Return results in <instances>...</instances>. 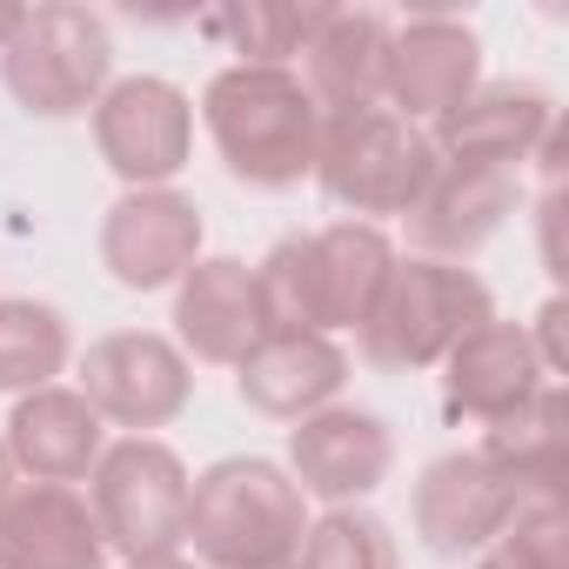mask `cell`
Listing matches in <instances>:
<instances>
[{
	"label": "cell",
	"instance_id": "obj_25",
	"mask_svg": "<svg viewBox=\"0 0 569 569\" xmlns=\"http://www.w3.org/2000/svg\"><path fill=\"white\" fill-rule=\"evenodd\" d=\"M322 14H329V8H228V14H214L208 28L234 41L241 68H281L289 54L309 48V34L322 28Z\"/></svg>",
	"mask_w": 569,
	"mask_h": 569
},
{
	"label": "cell",
	"instance_id": "obj_7",
	"mask_svg": "<svg viewBox=\"0 0 569 569\" xmlns=\"http://www.w3.org/2000/svg\"><path fill=\"white\" fill-rule=\"evenodd\" d=\"M88 509L101 522V542H114L128 562L174 556V542L188 536V469L168 442L128 436V442L101 449Z\"/></svg>",
	"mask_w": 569,
	"mask_h": 569
},
{
	"label": "cell",
	"instance_id": "obj_20",
	"mask_svg": "<svg viewBox=\"0 0 569 569\" xmlns=\"http://www.w3.org/2000/svg\"><path fill=\"white\" fill-rule=\"evenodd\" d=\"M549 128H556L549 94L502 81V88L469 94L456 114H442L429 141H436L442 161H482V168H509V174H516V161H522L536 141H549Z\"/></svg>",
	"mask_w": 569,
	"mask_h": 569
},
{
	"label": "cell",
	"instance_id": "obj_23",
	"mask_svg": "<svg viewBox=\"0 0 569 569\" xmlns=\"http://www.w3.org/2000/svg\"><path fill=\"white\" fill-rule=\"evenodd\" d=\"M68 369V322L48 302H0V389L34 396Z\"/></svg>",
	"mask_w": 569,
	"mask_h": 569
},
{
	"label": "cell",
	"instance_id": "obj_14",
	"mask_svg": "<svg viewBox=\"0 0 569 569\" xmlns=\"http://www.w3.org/2000/svg\"><path fill=\"white\" fill-rule=\"evenodd\" d=\"M108 542L88 496L61 482H28L0 502V569H101Z\"/></svg>",
	"mask_w": 569,
	"mask_h": 569
},
{
	"label": "cell",
	"instance_id": "obj_8",
	"mask_svg": "<svg viewBox=\"0 0 569 569\" xmlns=\"http://www.w3.org/2000/svg\"><path fill=\"white\" fill-rule=\"evenodd\" d=\"M94 148L101 161L134 181V188H161L188 168L194 148V108L174 81L161 74H128L94 101Z\"/></svg>",
	"mask_w": 569,
	"mask_h": 569
},
{
	"label": "cell",
	"instance_id": "obj_27",
	"mask_svg": "<svg viewBox=\"0 0 569 569\" xmlns=\"http://www.w3.org/2000/svg\"><path fill=\"white\" fill-rule=\"evenodd\" d=\"M128 569H194V562H181V556H134Z\"/></svg>",
	"mask_w": 569,
	"mask_h": 569
},
{
	"label": "cell",
	"instance_id": "obj_21",
	"mask_svg": "<svg viewBox=\"0 0 569 569\" xmlns=\"http://www.w3.org/2000/svg\"><path fill=\"white\" fill-rule=\"evenodd\" d=\"M101 416L88 409L81 389H34L14 402V422H8V456L14 469H28L34 482H81L94 462H101Z\"/></svg>",
	"mask_w": 569,
	"mask_h": 569
},
{
	"label": "cell",
	"instance_id": "obj_12",
	"mask_svg": "<svg viewBox=\"0 0 569 569\" xmlns=\"http://www.w3.org/2000/svg\"><path fill=\"white\" fill-rule=\"evenodd\" d=\"M482 81V48L462 21L449 14H416L396 41H389V101L402 121H442L456 114Z\"/></svg>",
	"mask_w": 569,
	"mask_h": 569
},
{
	"label": "cell",
	"instance_id": "obj_1",
	"mask_svg": "<svg viewBox=\"0 0 569 569\" xmlns=\"http://www.w3.org/2000/svg\"><path fill=\"white\" fill-rule=\"evenodd\" d=\"M389 268H396V248L376 221H336L322 234H296L254 268L261 322L289 336L362 329Z\"/></svg>",
	"mask_w": 569,
	"mask_h": 569
},
{
	"label": "cell",
	"instance_id": "obj_17",
	"mask_svg": "<svg viewBox=\"0 0 569 569\" xmlns=\"http://www.w3.org/2000/svg\"><path fill=\"white\" fill-rule=\"evenodd\" d=\"M234 369H241V402L281 422H309L349 382V356L329 336H289V329H268Z\"/></svg>",
	"mask_w": 569,
	"mask_h": 569
},
{
	"label": "cell",
	"instance_id": "obj_13",
	"mask_svg": "<svg viewBox=\"0 0 569 569\" xmlns=\"http://www.w3.org/2000/svg\"><path fill=\"white\" fill-rule=\"evenodd\" d=\"M509 509H516V489H509L476 449L436 456V462L422 469V482H416V536H422L436 556H449V562L489 549V542L502 536Z\"/></svg>",
	"mask_w": 569,
	"mask_h": 569
},
{
	"label": "cell",
	"instance_id": "obj_9",
	"mask_svg": "<svg viewBox=\"0 0 569 569\" xmlns=\"http://www.w3.org/2000/svg\"><path fill=\"white\" fill-rule=\"evenodd\" d=\"M81 396L94 416L121 422V429H161L188 409L194 396V376L181 362V349L168 336H148V329H121V336H101L81 362Z\"/></svg>",
	"mask_w": 569,
	"mask_h": 569
},
{
	"label": "cell",
	"instance_id": "obj_10",
	"mask_svg": "<svg viewBox=\"0 0 569 569\" xmlns=\"http://www.w3.org/2000/svg\"><path fill=\"white\" fill-rule=\"evenodd\" d=\"M201 254V208L174 188H134L101 221V261L121 289H168Z\"/></svg>",
	"mask_w": 569,
	"mask_h": 569
},
{
	"label": "cell",
	"instance_id": "obj_24",
	"mask_svg": "<svg viewBox=\"0 0 569 569\" xmlns=\"http://www.w3.org/2000/svg\"><path fill=\"white\" fill-rule=\"evenodd\" d=\"M289 569H396V536L369 509H329L302 536V549H296Z\"/></svg>",
	"mask_w": 569,
	"mask_h": 569
},
{
	"label": "cell",
	"instance_id": "obj_22",
	"mask_svg": "<svg viewBox=\"0 0 569 569\" xmlns=\"http://www.w3.org/2000/svg\"><path fill=\"white\" fill-rule=\"evenodd\" d=\"M476 456L516 489V502L522 496H562V396H556V382L536 402H522L516 416L489 422Z\"/></svg>",
	"mask_w": 569,
	"mask_h": 569
},
{
	"label": "cell",
	"instance_id": "obj_26",
	"mask_svg": "<svg viewBox=\"0 0 569 569\" xmlns=\"http://www.w3.org/2000/svg\"><path fill=\"white\" fill-rule=\"evenodd\" d=\"M562 556H569L562 496H522L476 569H562Z\"/></svg>",
	"mask_w": 569,
	"mask_h": 569
},
{
	"label": "cell",
	"instance_id": "obj_18",
	"mask_svg": "<svg viewBox=\"0 0 569 569\" xmlns=\"http://www.w3.org/2000/svg\"><path fill=\"white\" fill-rule=\"evenodd\" d=\"M389 41H396V28L382 21V14H349V8H329L322 14V28L309 34V101L322 108V121H336V114H362V108H376L382 94H389Z\"/></svg>",
	"mask_w": 569,
	"mask_h": 569
},
{
	"label": "cell",
	"instance_id": "obj_15",
	"mask_svg": "<svg viewBox=\"0 0 569 569\" xmlns=\"http://www.w3.org/2000/svg\"><path fill=\"white\" fill-rule=\"evenodd\" d=\"M389 422L369 409H316L296 436H289V462H296V489L322 496V502H356L389 476Z\"/></svg>",
	"mask_w": 569,
	"mask_h": 569
},
{
	"label": "cell",
	"instance_id": "obj_3",
	"mask_svg": "<svg viewBox=\"0 0 569 569\" xmlns=\"http://www.w3.org/2000/svg\"><path fill=\"white\" fill-rule=\"evenodd\" d=\"M309 536L302 489L268 456H228L188 482V536L214 569H289Z\"/></svg>",
	"mask_w": 569,
	"mask_h": 569
},
{
	"label": "cell",
	"instance_id": "obj_6",
	"mask_svg": "<svg viewBox=\"0 0 569 569\" xmlns=\"http://www.w3.org/2000/svg\"><path fill=\"white\" fill-rule=\"evenodd\" d=\"M108 68H114L108 21L88 14V8H68V0L28 8L14 41L0 48V81H8V94L28 114H48V121L88 114L108 94Z\"/></svg>",
	"mask_w": 569,
	"mask_h": 569
},
{
	"label": "cell",
	"instance_id": "obj_4",
	"mask_svg": "<svg viewBox=\"0 0 569 569\" xmlns=\"http://www.w3.org/2000/svg\"><path fill=\"white\" fill-rule=\"evenodd\" d=\"M489 316V289L469 274V268H449V261H396L382 296L362 322V356L376 369H429V362H449L456 342H469Z\"/></svg>",
	"mask_w": 569,
	"mask_h": 569
},
{
	"label": "cell",
	"instance_id": "obj_29",
	"mask_svg": "<svg viewBox=\"0 0 569 569\" xmlns=\"http://www.w3.org/2000/svg\"><path fill=\"white\" fill-rule=\"evenodd\" d=\"M21 14H28V8H0V48H8V41H14V28H21Z\"/></svg>",
	"mask_w": 569,
	"mask_h": 569
},
{
	"label": "cell",
	"instance_id": "obj_28",
	"mask_svg": "<svg viewBox=\"0 0 569 569\" xmlns=\"http://www.w3.org/2000/svg\"><path fill=\"white\" fill-rule=\"evenodd\" d=\"M8 489H14V456H8V436H0V502H8Z\"/></svg>",
	"mask_w": 569,
	"mask_h": 569
},
{
	"label": "cell",
	"instance_id": "obj_16",
	"mask_svg": "<svg viewBox=\"0 0 569 569\" xmlns=\"http://www.w3.org/2000/svg\"><path fill=\"white\" fill-rule=\"evenodd\" d=\"M516 201V174L509 168H482V161H442L436 181L422 188V201L409 208V241L422 248V261H462L476 254L502 214Z\"/></svg>",
	"mask_w": 569,
	"mask_h": 569
},
{
	"label": "cell",
	"instance_id": "obj_19",
	"mask_svg": "<svg viewBox=\"0 0 569 569\" xmlns=\"http://www.w3.org/2000/svg\"><path fill=\"white\" fill-rule=\"evenodd\" d=\"M174 322H181V342L201 362H241L268 336L261 296H254V268H241L228 254L194 261L181 274V289H174Z\"/></svg>",
	"mask_w": 569,
	"mask_h": 569
},
{
	"label": "cell",
	"instance_id": "obj_5",
	"mask_svg": "<svg viewBox=\"0 0 569 569\" xmlns=\"http://www.w3.org/2000/svg\"><path fill=\"white\" fill-rule=\"evenodd\" d=\"M436 168H442V154H436L429 128L402 121L396 108H362V114L322 121L316 181L349 214H409L422 201V188L436 181Z\"/></svg>",
	"mask_w": 569,
	"mask_h": 569
},
{
	"label": "cell",
	"instance_id": "obj_2",
	"mask_svg": "<svg viewBox=\"0 0 569 569\" xmlns=\"http://www.w3.org/2000/svg\"><path fill=\"white\" fill-rule=\"evenodd\" d=\"M201 121L221 148V168L241 188L281 194L302 174H316L322 148V108L289 68H221L201 94Z\"/></svg>",
	"mask_w": 569,
	"mask_h": 569
},
{
	"label": "cell",
	"instance_id": "obj_11",
	"mask_svg": "<svg viewBox=\"0 0 569 569\" xmlns=\"http://www.w3.org/2000/svg\"><path fill=\"white\" fill-rule=\"evenodd\" d=\"M542 389H549V369H542L529 329H516V322H482L469 342L449 349L442 409H449V422L489 429V422L516 416L522 402H536Z\"/></svg>",
	"mask_w": 569,
	"mask_h": 569
}]
</instances>
